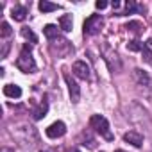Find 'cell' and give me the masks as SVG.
<instances>
[{
	"instance_id": "obj_1",
	"label": "cell",
	"mask_w": 152,
	"mask_h": 152,
	"mask_svg": "<svg viewBox=\"0 0 152 152\" xmlns=\"http://www.w3.org/2000/svg\"><path fill=\"white\" fill-rule=\"evenodd\" d=\"M31 50H32V45L25 43L20 56H18V59H16V68L20 72H23V73H34L36 72V61L31 56Z\"/></svg>"
},
{
	"instance_id": "obj_2",
	"label": "cell",
	"mask_w": 152,
	"mask_h": 152,
	"mask_svg": "<svg viewBox=\"0 0 152 152\" xmlns=\"http://www.w3.org/2000/svg\"><path fill=\"white\" fill-rule=\"evenodd\" d=\"M90 125L91 129H95L97 134H100L102 138H106L107 141H113V134H111V129H109V122L106 116L102 115H93L90 118Z\"/></svg>"
},
{
	"instance_id": "obj_3",
	"label": "cell",
	"mask_w": 152,
	"mask_h": 152,
	"mask_svg": "<svg viewBox=\"0 0 152 152\" xmlns=\"http://www.w3.org/2000/svg\"><path fill=\"white\" fill-rule=\"evenodd\" d=\"M100 29H102V16L100 15H91L90 18H86V22L83 25L84 36H95L100 32Z\"/></svg>"
},
{
	"instance_id": "obj_4",
	"label": "cell",
	"mask_w": 152,
	"mask_h": 152,
	"mask_svg": "<svg viewBox=\"0 0 152 152\" xmlns=\"http://www.w3.org/2000/svg\"><path fill=\"white\" fill-rule=\"evenodd\" d=\"M72 72H73L75 77H79L83 81H88L90 75H91L90 73V66L86 64V61H75L73 66H72Z\"/></svg>"
},
{
	"instance_id": "obj_5",
	"label": "cell",
	"mask_w": 152,
	"mask_h": 152,
	"mask_svg": "<svg viewBox=\"0 0 152 152\" xmlns=\"http://www.w3.org/2000/svg\"><path fill=\"white\" fill-rule=\"evenodd\" d=\"M64 81H66V86H68L72 102H79V99H81V88H79V84L75 83V81L72 79V75H68V73L64 75Z\"/></svg>"
},
{
	"instance_id": "obj_6",
	"label": "cell",
	"mask_w": 152,
	"mask_h": 152,
	"mask_svg": "<svg viewBox=\"0 0 152 152\" xmlns=\"http://www.w3.org/2000/svg\"><path fill=\"white\" fill-rule=\"evenodd\" d=\"M134 79H136V83H138L140 86H145V88L152 90V77H150L145 70L136 68V70H134Z\"/></svg>"
},
{
	"instance_id": "obj_7",
	"label": "cell",
	"mask_w": 152,
	"mask_h": 152,
	"mask_svg": "<svg viewBox=\"0 0 152 152\" xmlns=\"http://www.w3.org/2000/svg\"><path fill=\"white\" fill-rule=\"evenodd\" d=\"M45 132H47L48 138H61V136H64V132H66V125H64L63 122H54L52 125L47 127Z\"/></svg>"
},
{
	"instance_id": "obj_8",
	"label": "cell",
	"mask_w": 152,
	"mask_h": 152,
	"mask_svg": "<svg viewBox=\"0 0 152 152\" xmlns=\"http://www.w3.org/2000/svg\"><path fill=\"white\" fill-rule=\"evenodd\" d=\"M124 141H127V143H131V145H134V147H141L143 136H141L140 132H136V131H129V132L124 134Z\"/></svg>"
},
{
	"instance_id": "obj_9",
	"label": "cell",
	"mask_w": 152,
	"mask_h": 152,
	"mask_svg": "<svg viewBox=\"0 0 152 152\" xmlns=\"http://www.w3.org/2000/svg\"><path fill=\"white\" fill-rule=\"evenodd\" d=\"M4 95L9 99H20L22 97V88L16 84H6L4 86Z\"/></svg>"
},
{
	"instance_id": "obj_10",
	"label": "cell",
	"mask_w": 152,
	"mask_h": 152,
	"mask_svg": "<svg viewBox=\"0 0 152 152\" xmlns=\"http://www.w3.org/2000/svg\"><path fill=\"white\" fill-rule=\"evenodd\" d=\"M11 16L16 20V22H23L25 16H27V7L25 6H15L11 9Z\"/></svg>"
},
{
	"instance_id": "obj_11",
	"label": "cell",
	"mask_w": 152,
	"mask_h": 152,
	"mask_svg": "<svg viewBox=\"0 0 152 152\" xmlns=\"http://www.w3.org/2000/svg\"><path fill=\"white\" fill-rule=\"evenodd\" d=\"M72 25H73V22H72V16L70 15H63L59 18V29H63L64 32H70L72 31Z\"/></svg>"
},
{
	"instance_id": "obj_12",
	"label": "cell",
	"mask_w": 152,
	"mask_h": 152,
	"mask_svg": "<svg viewBox=\"0 0 152 152\" xmlns=\"http://www.w3.org/2000/svg\"><path fill=\"white\" fill-rule=\"evenodd\" d=\"M43 34H45L48 39H56V38H59V29H57L56 25L48 23V25L43 27Z\"/></svg>"
},
{
	"instance_id": "obj_13",
	"label": "cell",
	"mask_w": 152,
	"mask_h": 152,
	"mask_svg": "<svg viewBox=\"0 0 152 152\" xmlns=\"http://www.w3.org/2000/svg\"><path fill=\"white\" fill-rule=\"evenodd\" d=\"M47 111H48V104L43 100V102H41V104H39V106H38V107L32 111V115H34V120H41V118L47 115Z\"/></svg>"
},
{
	"instance_id": "obj_14",
	"label": "cell",
	"mask_w": 152,
	"mask_h": 152,
	"mask_svg": "<svg viewBox=\"0 0 152 152\" xmlns=\"http://www.w3.org/2000/svg\"><path fill=\"white\" fill-rule=\"evenodd\" d=\"M38 7H39V11H41V13H52V11H57V9H59V6H57V4L47 2V0H41V2L38 4Z\"/></svg>"
},
{
	"instance_id": "obj_15",
	"label": "cell",
	"mask_w": 152,
	"mask_h": 152,
	"mask_svg": "<svg viewBox=\"0 0 152 152\" xmlns=\"http://www.w3.org/2000/svg\"><path fill=\"white\" fill-rule=\"evenodd\" d=\"M150 47H152V39H148L147 43H143V48H141L143 59H145L147 63H152V52H150Z\"/></svg>"
},
{
	"instance_id": "obj_16",
	"label": "cell",
	"mask_w": 152,
	"mask_h": 152,
	"mask_svg": "<svg viewBox=\"0 0 152 152\" xmlns=\"http://www.w3.org/2000/svg\"><path fill=\"white\" fill-rule=\"evenodd\" d=\"M22 36H23L25 39H29L31 43H38V36H36L29 27H23V29H22Z\"/></svg>"
},
{
	"instance_id": "obj_17",
	"label": "cell",
	"mask_w": 152,
	"mask_h": 152,
	"mask_svg": "<svg viewBox=\"0 0 152 152\" xmlns=\"http://www.w3.org/2000/svg\"><path fill=\"white\" fill-rule=\"evenodd\" d=\"M11 34H13L11 25H9L7 22H2V25H0V36H2V38H7V36H11Z\"/></svg>"
},
{
	"instance_id": "obj_18",
	"label": "cell",
	"mask_w": 152,
	"mask_h": 152,
	"mask_svg": "<svg viewBox=\"0 0 152 152\" xmlns=\"http://www.w3.org/2000/svg\"><path fill=\"white\" fill-rule=\"evenodd\" d=\"M125 29H127V31H131V32H136V34H138V32H141V31H143V25H141L140 22H129V23L125 25Z\"/></svg>"
},
{
	"instance_id": "obj_19",
	"label": "cell",
	"mask_w": 152,
	"mask_h": 152,
	"mask_svg": "<svg viewBox=\"0 0 152 152\" xmlns=\"http://www.w3.org/2000/svg\"><path fill=\"white\" fill-rule=\"evenodd\" d=\"M127 48L131 50V52H141V48H143V43L141 41H138V39H132V41H129L127 43Z\"/></svg>"
},
{
	"instance_id": "obj_20",
	"label": "cell",
	"mask_w": 152,
	"mask_h": 152,
	"mask_svg": "<svg viewBox=\"0 0 152 152\" xmlns=\"http://www.w3.org/2000/svg\"><path fill=\"white\" fill-rule=\"evenodd\" d=\"M136 9H140V7H138L134 2H127V4H125V11L122 13V16H125V15H131V13H134Z\"/></svg>"
},
{
	"instance_id": "obj_21",
	"label": "cell",
	"mask_w": 152,
	"mask_h": 152,
	"mask_svg": "<svg viewBox=\"0 0 152 152\" xmlns=\"http://www.w3.org/2000/svg\"><path fill=\"white\" fill-rule=\"evenodd\" d=\"M83 138H84V143H86V147H88V148H95V145H97V143H95V140H93V138H90V134H88V132H84V134H83ZM84 143H83V145H84Z\"/></svg>"
},
{
	"instance_id": "obj_22",
	"label": "cell",
	"mask_w": 152,
	"mask_h": 152,
	"mask_svg": "<svg viewBox=\"0 0 152 152\" xmlns=\"http://www.w3.org/2000/svg\"><path fill=\"white\" fill-rule=\"evenodd\" d=\"M95 7H97V9H106V7H107V2H104V0H99V2H95Z\"/></svg>"
},
{
	"instance_id": "obj_23",
	"label": "cell",
	"mask_w": 152,
	"mask_h": 152,
	"mask_svg": "<svg viewBox=\"0 0 152 152\" xmlns=\"http://www.w3.org/2000/svg\"><path fill=\"white\" fill-rule=\"evenodd\" d=\"M111 7H113V11H116V15H118V9L122 7V2H118V0H115V2L111 4Z\"/></svg>"
},
{
	"instance_id": "obj_24",
	"label": "cell",
	"mask_w": 152,
	"mask_h": 152,
	"mask_svg": "<svg viewBox=\"0 0 152 152\" xmlns=\"http://www.w3.org/2000/svg\"><path fill=\"white\" fill-rule=\"evenodd\" d=\"M0 152H15L13 148H7V147H2V148H0Z\"/></svg>"
},
{
	"instance_id": "obj_25",
	"label": "cell",
	"mask_w": 152,
	"mask_h": 152,
	"mask_svg": "<svg viewBox=\"0 0 152 152\" xmlns=\"http://www.w3.org/2000/svg\"><path fill=\"white\" fill-rule=\"evenodd\" d=\"M66 152H81V150H79V148H75V147H72V148H68Z\"/></svg>"
},
{
	"instance_id": "obj_26",
	"label": "cell",
	"mask_w": 152,
	"mask_h": 152,
	"mask_svg": "<svg viewBox=\"0 0 152 152\" xmlns=\"http://www.w3.org/2000/svg\"><path fill=\"white\" fill-rule=\"evenodd\" d=\"M115 152H125V150H115Z\"/></svg>"
}]
</instances>
